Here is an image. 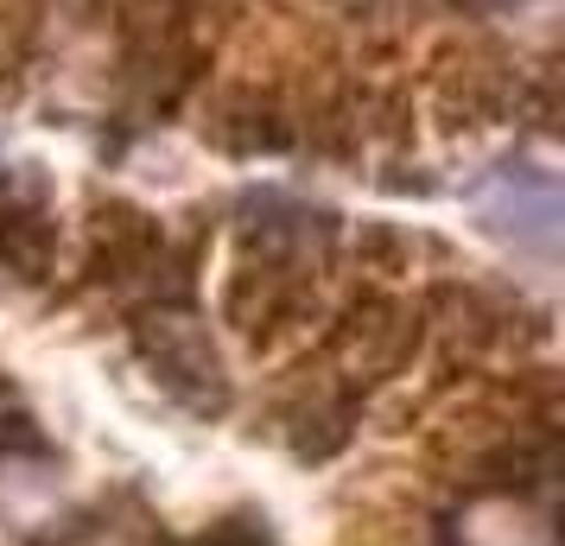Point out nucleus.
Wrapping results in <instances>:
<instances>
[{"mask_svg":"<svg viewBox=\"0 0 565 546\" xmlns=\"http://www.w3.org/2000/svg\"><path fill=\"white\" fill-rule=\"evenodd\" d=\"M204 133L216 147H230V153H280L292 128H286V115L274 108V96H255V89H242V96H223L216 115L204 121Z\"/></svg>","mask_w":565,"mask_h":546,"instance_id":"obj_5","label":"nucleus"},{"mask_svg":"<svg viewBox=\"0 0 565 546\" xmlns=\"http://www.w3.org/2000/svg\"><path fill=\"white\" fill-rule=\"evenodd\" d=\"M337 368L356 375V382H382L394 368H407V356L419 350V312L407 299H387V292H362L356 306L337 324Z\"/></svg>","mask_w":565,"mask_h":546,"instance_id":"obj_3","label":"nucleus"},{"mask_svg":"<svg viewBox=\"0 0 565 546\" xmlns=\"http://www.w3.org/2000/svg\"><path fill=\"white\" fill-rule=\"evenodd\" d=\"M134 343H140V356H147V368H153V382L179 400L184 414L210 419V414L230 407V368H223L216 343H210V324L191 312V306L159 299L153 312H140Z\"/></svg>","mask_w":565,"mask_h":546,"instance_id":"obj_1","label":"nucleus"},{"mask_svg":"<svg viewBox=\"0 0 565 546\" xmlns=\"http://www.w3.org/2000/svg\"><path fill=\"white\" fill-rule=\"evenodd\" d=\"M477 216H483L489 235H502L514 248H534V255H553L565 229V197L559 179L546 165H495L483 184H477Z\"/></svg>","mask_w":565,"mask_h":546,"instance_id":"obj_2","label":"nucleus"},{"mask_svg":"<svg viewBox=\"0 0 565 546\" xmlns=\"http://www.w3.org/2000/svg\"><path fill=\"white\" fill-rule=\"evenodd\" d=\"M20 451H39V432H32V414L20 407V394L0 382V458H20Z\"/></svg>","mask_w":565,"mask_h":546,"instance_id":"obj_6","label":"nucleus"},{"mask_svg":"<svg viewBox=\"0 0 565 546\" xmlns=\"http://www.w3.org/2000/svg\"><path fill=\"white\" fill-rule=\"evenodd\" d=\"M451 546H553V521L521 495H477L451 527Z\"/></svg>","mask_w":565,"mask_h":546,"instance_id":"obj_4","label":"nucleus"}]
</instances>
